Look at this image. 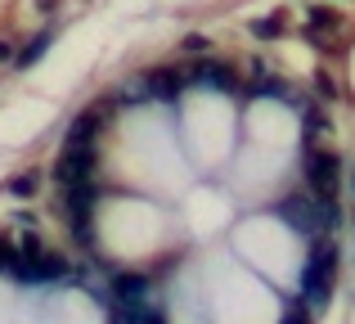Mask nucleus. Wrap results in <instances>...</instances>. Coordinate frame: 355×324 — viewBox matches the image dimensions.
Returning <instances> with one entry per match:
<instances>
[{"label":"nucleus","instance_id":"obj_10","mask_svg":"<svg viewBox=\"0 0 355 324\" xmlns=\"http://www.w3.org/2000/svg\"><path fill=\"white\" fill-rule=\"evenodd\" d=\"M252 32H257L261 41H275V36L284 32V23H279V18H257V23H252Z\"/></svg>","mask_w":355,"mask_h":324},{"label":"nucleus","instance_id":"obj_11","mask_svg":"<svg viewBox=\"0 0 355 324\" xmlns=\"http://www.w3.org/2000/svg\"><path fill=\"white\" fill-rule=\"evenodd\" d=\"M207 36H202V32H189V36H184V50H189V54H202V50H207Z\"/></svg>","mask_w":355,"mask_h":324},{"label":"nucleus","instance_id":"obj_7","mask_svg":"<svg viewBox=\"0 0 355 324\" xmlns=\"http://www.w3.org/2000/svg\"><path fill=\"white\" fill-rule=\"evenodd\" d=\"M113 293L121 298V307H130V302H144L148 280H144V275H117V280H113Z\"/></svg>","mask_w":355,"mask_h":324},{"label":"nucleus","instance_id":"obj_6","mask_svg":"<svg viewBox=\"0 0 355 324\" xmlns=\"http://www.w3.org/2000/svg\"><path fill=\"white\" fill-rule=\"evenodd\" d=\"M184 86V77L175 68H157V72H148V95H157V99H175V90Z\"/></svg>","mask_w":355,"mask_h":324},{"label":"nucleus","instance_id":"obj_5","mask_svg":"<svg viewBox=\"0 0 355 324\" xmlns=\"http://www.w3.org/2000/svg\"><path fill=\"white\" fill-rule=\"evenodd\" d=\"M279 212H284L288 225H297L302 235H315V230H320V207H315L311 198H288Z\"/></svg>","mask_w":355,"mask_h":324},{"label":"nucleus","instance_id":"obj_9","mask_svg":"<svg viewBox=\"0 0 355 324\" xmlns=\"http://www.w3.org/2000/svg\"><path fill=\"white\" fill-rule=\"evenodd\" d=\"M9 194H14V198H32V194H36V176L32 171L14 176V180H9Z\"/></svg>","mask_w":355,"mask_h":324},{"label":"nucleus","instance_id":"obj_3","mask_svg":"<svg viewBox=\"0 0 355 324\" xmlns=\"http://www.w3.org/2000/svg\"><path fill=\"white\" fill-rule=\"evenodd\" d=\"M95 149H63V158H59V185L63 189H72V185H86V180H95Z\"/></svg>","mask_w":355,"mask_h":324},{"label":"nucleus","instance_id":"obj_8","mask_svg":"<svg viewBox=\"0 0 355 324\" xmlns=\"http://www.w3.org/2000/svg\"><path fill=\"white\" fill-rule=\"evenodd\" d=\"M50 41H54V36H50V32H41V36H36L32 45H23V50L14 54V63H18V68H27V63H36V59H41L45 50H50Z\"/></svg>","mask_w":355,"mask_h":324},{"label":"nucleus","instance_id":"obj_14","mask_svg":"<svg viewBox=\"0 0 355 324\" xmlns=\"http://www.w3.org/2000/svg\"><path fill=\"white\" fill-rule=\"evenodd\" d=\"M14 262H18V253L5 244V239H0V266H14Z\"/></svg>","mask_w":355,"mask_h":324},{"label":"nucleus","instance_id":"obj_4","mask_svg":"<svg viewBox=\"0 0 355 324\" xmlns=\"http://www.w3.org/2000/svg\"><path fill=\"white\" fill-rule=\"evenodd\" d=\"M99 108H90V113H81L77 122L68 126V140H63V149H95V135H99Z\"/></svg>","mask_w":355,"mask_h":324},{"label":"nucleus","instance_id":"obj_15","mask_svg":"<svg viewBox=\"0 0 355 324\" xmlns=\"http://www.w3.org/2000/svg\"><path fill=\"white\" fill-rule=\"evenodd\" d=\"M0 59H14V45L9 41H0Z\"/></svg>","mask_w":355,"mask_h":324},{"label":"nucleus","instance_id":"obj_1","mask_svg":"<svg viewBox=\"0 0 355 324\" xmlns=\"http://www.w3.org/2000/svg\"><path fill=\"white\" fill-rule=\"evenodd\" d=\"M333 275H338V248H333V244H320L311 253V262H306V271H302V298H306V307L320 311L324 302H329Z\"/></svg>","mask_w":355,"mask_h":324},{"label":"nucleus","instance_id":"obj_2","mask_svg":"<svg viewBox=\"0 0 355 324\" xmlns=\"http://www.w3.org/2000/svg\"><path fill=\"white\" fill-rule=\"evenodd\" d=\"M306 176H311V185H315V194H333L338 189V180H342V162H338V153H329V149H306Z\"/></svg>","mask_w":355,"mask_h":324},{"label":"nucleus","instance_id":"obj_16","mask_svg":"<svg viewBox=\"0 0 355 324\" xmlns=\"http://www.w3.org/2000/svg\"><path fill=\"white\" fill-rule=\"evenodd\" d=\"M117 324H121V320H117Z\"/></svg>","mask_w":355,"mask_h":324},{"label":"nucleus","instance_id":"obj_12","mask_svg":"<svg viewBox=\"0 0 355 324\" xmlns=\"http://www.w3.org/2000/svg\"><path fill=\"white\" fill-rule=\"evenodd\" d=\"M284 324H311V311H306V307H293L284 316Z\"/></svg>","mask_w":355,"mask_h":324},{"label":"nucleus","instance_id":"obj_13","mask_svg":"<svg viewBox=\"0 0 355 324\" xmlns=\"http://www.w3.org/2000/svg\"><path fill=\"white\" fill-rule=\"evenodd\" d=\"M315 23H320V27H333V23H338V18H333L329 9H315V14H311V27H315Z\"/></svg>","mask_w":355,"mask_h":324}]
</instances>
